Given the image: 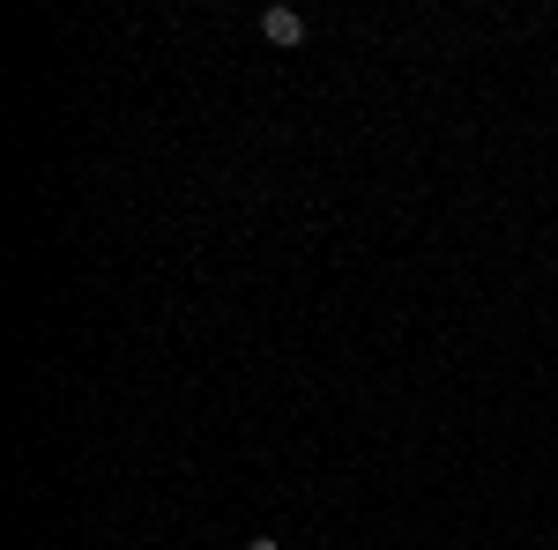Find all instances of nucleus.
Masks as SVG:
<instances>
[{
	"label": "nucleus",
	"instance_id": "nucleus-2",
	"mask_svg": "<svg viewBox=\"0 0 558 550\" xmlns=\"http://www.w3.org/2000/svg\"><path fill=\"white\" fill-rule=\"evenodd\" d=\"M246 550H283V543H276V536H254V543H246Z\"/></svg>",
	"mask_w": 558,
	"mask_h": 550
},
{
	"label": "nucleus",
	"instance_id": "nucleus-1",
	"mask_svg": "<svg viewBox=\"0 0 558 550\" xmlns=\"http://www.w3.org/2000/svg\"><path fill=\"white\" fill-rule=\"evenodd\" d=\"M260 38L291 52V45H305V15L299 8H260Z\"/></svg>",
	"mask_w": 558,
	"mask_h": 550
}]
</instances>
